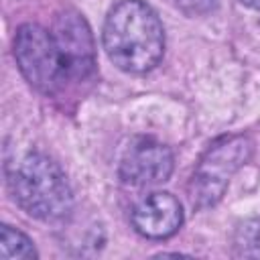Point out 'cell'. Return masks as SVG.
Wrapping results in <instances>:
<instances>
[{
	"label": "cell",
	"mask_w": 260,
	"mask_h": 260,
	"mask_svg": "<svg viewBox=\"0 0 260 260\" xmlns=\"http://www.w3.org/2000/svg\"><path fill=\"white\" fill-rule=\"evenodd\" d=\"M108 59L126 73H144L165 53V30L156 12L142 0H120L106 16L102 32Z\"/></svg>",
	"instance_id": "6da1fadb"
},
{
	"label": "cell",
	"mask_w": 260,
	"mask_h": 260,
	"mask_svg": "<svg viewBox=\"0 0 260 260\" xmlns=\"http://www.w3.org/2000/svg\"><path fill=\"white\" fill-rule=\"evenodd\" d=\"M8 185L16 203L43 221L65 219L73 209V193L63 169L43 152H28L10 167Z\"/></svg>",
	"instance_id": "7a4b0ae2"
},
{
	"label": "cell",
	"mask_w": 260,
	"mask_h": 260,
	"mask_svg": "<svg viewBox=\"0 0 260 260\" xmlns=\"http://www.w3.org/2000/svg\"><path fill=\"white\" fill-rule=\"evenodd\" d=\"M250 150V140L240 134L221 136L219 140H215L193 173L189 185V197L193 207L203 209L215 205L221 199L232 175L248 160Z\"/></svg>",
	"instance_id": "3957f363"
},
{
	"label": "cell",
	"mask_w": 260,
	"mask_h": 260,
	"mask_svg": "<svg viewBox=\"0 0 260 260\" xmlns=\"http://www.w3.org/2000/svg\"><path fill=\"white\" fill-rule=\"evenodd\" d=\"M14 57L24 79L43 93H55L65 87L61 53L51 28L35 22L18 26L14 37Z\"/></svg>",
	"instance_id": "277c9868"
},
{
	"label": "cell",
	"mask_w": 260,
	"mask_h": 260,
	"mask_svg": "<svg viewBox=\"0 0 260 260\" xmlns=\"http://www.w3.org/2000/svg\"><path fill=\"white\" fill-rule=\"evenodd\" d=\"M51 32L61 53L65 85L89 79L95 69V45L85 18L77 10L65 8L55 16Z\"/></svg>",
	"instance_id": "5b68a950"
},
{
	"label": "cell",
	"mask_w": 260,
	"mask_h": 260,
	"mask_svg": "<svg viewBox=\"0 0 260 260\" xmlns=\"http://www.w3.org/2000/svg\"><path fill=\"white\" fill-rule=\"evenodd\" d=\"M173 173V152L162 142L138 136L124 148L118 175L130 187H152L165 183Z\"/></svg>",
	"instance_id": "8992f818"
},
{
	"label": "cell",
	"mask_w": 260,
	"mask_h": 260,
	"mask_svg": "<svg viewBox=\"0 0 260 260\" xmlns=\"http://www.w3.org/2000/svg\"><path fill=\"white\" fill-rule=\"evenodd\" d=\"M130 219L140 236L165 240L179 232L183 223V207L175 195L167 191H154L132 207Z\"/></svg>",
	"instance_id": "52a82bcc"
},
{
	"label": "cell",
	"mask_w": 260,
	"mask_h": 260,
	"mask_svg": "<svg viewBox=\"0 0 260 260\" xmlns=\"http://www.w3.org/2000/svg\"><path fill=\"white\" fill-rule=\"evenodd\" d=\"M0 258L2 260H35L37 250L20 230H14L10 225H2L0 232Z\"/></svg>",
	"instance_id": "ba28073f"
},
{
	"label": "cell",
	"mask_w": 260,
	"mask_h": 260,
	"mask_svg": "<svg viewBox=\"0 0 260 260\" xmlns=\"http://www.w3.org/2000/svg\"><path fill=\"white\" fill-rule=\"evenodd\" d=\"M234 252L244 258H260V217L246 219L234 236Z\"/></svg>",
	"instance_id": "9c48e42d"
},
{
	"label": "cell",
	"mask_w": 260,
	"mask_h": 260,
	"mask_svg": "<svg viewBox=\"0 0 260 260\" xmlns=\"http://www.w3.org/2000/svg\"><path fill=\"white\" fill-rule=\"evenodd\" d=\"M175 2H177V4H181V6H185V8H187V6H191L193 10H199V8H201V4H207L209 0H175Z\"/></svg>",
	"instance_id": "30bf717a"
},
{
	"label": "cell",
	"mask_w": 260,
	"mask_h": 260,
	"mask_svg": "<svg viewBox=\"0 0 260 260\" xmlns=\"http://www.w3.org/2000/svg\"><path fill=\"white\" fill-rule=\"evenodd\" d=\"M242 4H246V6H250V8H256V10H260V0H240Z\"/></svg>",
	"instance_id": "8fae6325"
}]
</instances>
